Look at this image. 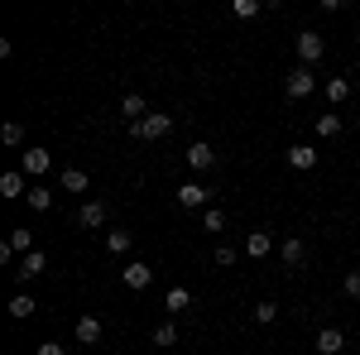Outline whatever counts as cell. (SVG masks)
Here are the masks:
<instances>
[{
	"label": "cell",
	"mask_w": 360,
	"mask_h": 355,
	"mask_svg": "<svg viewBox=\"0 0 360 355\" xmlns=\"http://www.w3.org/2000/svg\"><path fill=\"white\" fill-rule=\"evenodd\" d=\"M130 135H135V139H168V135H173V115L149 110L144 120H135V125H130Z\"/></svg>",
	"instance_id": "obj_1"
},
{
	"label": "cell",
	"mask_w": 360,
	"mask_h": 355,
	"mask_svg": "<svg viewBox=\"0 0 360 355\" xmlns=\"http://www.w3.org/2000/svg\"><path fill=\"white\" fill-rule=\"evenodd\" d=\"M322 53H327V39H322L317 29H303V34H298V67L322 63Z\"/></svg>",
	"instance_id": "obj_2"
},
{
	"label": "cell",
	"mask_w": 360,
	"mask_h": 355,
	"mask_svg": "<svg viewBox=\"0 0 360 355\" xmlns=\"http://www.w3.org/2000/svg\"><path fill=\"white\" fill-rule=\"evenodd\" d=\"M283 91H288L293 101H307V96L317 91V77H312V67H293V72H288V82H283Z\"/></svg>",
	"instance_id": "obj_3"
},
{
	"label": "cell",
	"mask_w": 360,
	"mask_h": 355,
	"mask_svg": "<svg viewBox=\"0 0 360 355\" xmlns=\"http://www.w3.org/2000/svg\"><path fill=\"white\" fill-rule=\"evenodd\" d=\"M49 168H53V154H49V149H25V154H20V173H25V178H44Z\"/></svg>",
	"instance_id": "obj_4"
},
{
	"label": "cell",
	"mask_w": 360,
	"mask_h": 355,
	"mask_svg": "<svg viewBox=\"0 0 360 355\" xmlns=\"http://www.w3.org/2000/svg\"><path fill=\"white\" fill-rule=\"evenodd\" d=\"M120 283H125V288H135V293H144V288L154 283V269H149L144 259H130V264L120 269Z\"/></svg>",
	"instance_id": "obj_5"
},
{
	"label": "cell",
	"mask_w": 360,
	"mask_h": 355,
	"mask_svg": "<svg viewBox=\"0 0 360 355\" xmlns=\"http://www.w3.org/2000/svg\"><path fill=\"white\" fill-rule=\"evenodd\" d=\"M188 168H197V173H207V168H217V149L207 144V139H197V144H188Z\"/></svg>",
	"instance_id": "obj_6"
},
{
	"label": "cell",
	"mask_w": 360,
	"mask_h": 355,
	"mask_svg": "<svg viewBox=\"0 0 360 355\" xmlns=\"http://www.w3.org/2000/svg\"><path fill=\"white\" fill-rule=\"evenodd\" d=\"M0 197H5V202H15V197H29V178L20 173V168L0 173Z\"/></svg>",
	"instance_id": "obj_7"
},
{
	"label": "cell",
	"mask_w": 360,
	"mask_h": 355,
	"mask_svg": "<svg viewBox=\"0 0 360 355\" xmlns=\"http://www.w3.org/2000/svg\"><path fill=\"white\" fill-rule=\"evenodd\" d=\"M283 159H288V168H293V173H307V168H317V149H312V144H293Z\"/></svg>",
	"instance_id": "obj_8"
},
{
	"label": "cell",
	"mask_w": 360,
	"mask_h": 355,
	"mask_svg": "<svg viewBox=\"0 0 360 355\" xmlns=\"http://www.w3.org/2000/svg\"><path fill=\"white\" fill-rule=\"evenodd\" d=\"M341 351H346L341 327H322V331H317V355H341Z\"/></svg>",
	"instance_id": "obj_9"
},
{
	"label": "cell",
	"mask_w": 360,
	"mask_h": 355,
	"mask_svg": "<svg viewBox=\"0 0 360 355\" xmlns=\"http://www.w3.org/2000/svg\"><path fill=\"white\" fill-rule=\"evenodd\" d=\"M77 226H86V231L106 226V202H82V212H77Z\"/></svg>",
	"instance_id": "obj_10"
},
{
	"label": "cell",
	"mask_w": 360,
	"mask_h": 355,
	"mask_svg": "<svg viewBox=\"0 0 360 355\" xmlns=\"http://www.w3.org/2000/svg\"><path fill=\"white\" fill-rule=\"evenodd\" d=\"M44 269H49V259H44V250H29L25 259H20V269H15V273H20V278L29 283V278H39Z\"/></svg>",
	"instance_id": "obj_11"
},
{
	"label": "cell",
	"mask_w": 360,
	"mask_h": 355,
	"mask_svg": "<svg viewBox=\"0 0 360 355\" xmlns=\"http://www.w3.org/2000/svg\"><path fill=\"white\" fill-rule=\"evenodd\" d=\"M101 317H82V322H77V331H72V336H77V346H96V341H101Z\"/></svg>",
	"instance_id": "obj_12"
},
{
	"label": "cell",
	"mask_w": 360,
	"mask_h": 355,
	"mask_svg": "<svg viewBox=\"0 0 360 355\" xmlns=\"http://www.w3.org/2000/svg\"><path fill=\"white\" fill-rule=\"evenodd\" d=\"M269 250H274V235H269V231H250V235H245V254L264 259Z\"/></svg>",
	"instance_id": "obj_13"
},
{
	"label": "cell",
	"mask_w": 360,
	"mask_h": 355,
	"mask_svg": "<svg viewBox=\"0 0 360 355\" xmlns=\"http://www.w3.org/2000/svg\"><path fill=\"white\" fill-rule=\"evenodd\" d=\"M207 197H212V192L202 188V183H183V188H178V207H207Z\"/></svg>",
	"instance_id": "obj_14"
},
{
	"label": "cell",
	"mask_w": 360,
	"mask_h": 355,
	"mask_svg": "<svg viewBox=\"0 0 360 355\" xmlns=\"http://www.w3.org/2000/svg\"><path fill=\"white\" fill-rule=\"evenodd\" d=\"M322 91H327V101H332V106H341V101H351V77H327Z\"/></svg>",
	"instance_id": "obj_15"
},
{
	"label": "cell",
	"mask_w": 360,
	"mask_h": 355,
	"mask_svg": "<svg viewBox=\"0 0 360 355\" xmlns=\"http://www.w3.org/2000/svg\"><path fill=\"white\" fill-rule=\"evenodd\" d=\"M86 188H91L86 168H63V192H86Z\"/></svg>",
	"instance_id": "obj_16"
},
{
	"label": "cell",
	"mask_w": 360,
	"mask_h": 355,
	"mask_svg": "<svg viewBox=\"0 0 360 355\" xmlns=\"http://www.w3.org/2000/svg\"><path fill=\"white\" fill-rule=\"evenodd\" d=\"M193 307V293L188 288H168L164 293V312H188Z\"/></svg>",
	"instance_id": "obj_17"
},
{
	"label": "cell",
	"mask_w": 360,
	"mask_h": 355,
	"mask_svg": "<svg viewBox=\"0 0 360 355\" xmlns=\"http://www.w3.org/2000/svg\"><path fill=\"white\" fill-rule=\"evenodd\" d=\"M34 312H39V302L29 298V293H15V298H10V317H15V322H25Z\"/></svg>",
	"instance_id": "obj_18"
},
{
	"label": "cell",
	"mask_w": 360,
	"mask_h": 355,
	"mask_svg": "<svg viewBox=\"0 0 360 355\" xmlns=\"http://www.w3.org/2000/svg\"><path fill=\"white\" fill-rule=\"evenodd\" d=\"M303 240H298V235H288V240H283V245H278V259H283V264H303Z\"/></svg>",
	"instance_id": "obj_19"
},
{
	"label": "cell",
	"mask_w": 360,
	"mask_h": 355,
	"mask_svg": "<svg viewBox=\"0 0 360 355\" xmlns=\"http://www.w3.org/2000/svg\"><path fill=\"white\" fill-rule=\"evenodd\" d=\"M130 245H135L130 231H106V250H111V254H130Z\"/></svg>",
	"instance_id": "obj_20"
},
{
	"label": "cell",
	"mask_w": 360,
	"mask_h": 355,
	"mask_svg": "<svg viewBox=\"0 0 360 355\" xmlns=\"http://www.w3.org/2000/svg\"><path fill=\"white\" fill-rule=\"evenodd\" d=\"M10 245L20 250V259H25L29 250H34V231H29V226H15V231H10Z\"/></svg>",
	"instance_id": "obj_21"
},
{
	"label": "cell",
	"mask_w": 360,
	"mask_h": 355,
	"mask_svg": "<svg viewBox=\"0 0 360 355\" xmlns=\"http://www.w3.org/2000/svg\"><path fill=\"white\" fill-rule=\"evenodd\" d=\"M120 110H125V115H130V125H135V120H144V115H149V110H144V96H139V91H130V96H125V101H120Z\"/></svg>",
	"instance_id": "obj_22"
},
{
	"label": "cell",
	"mask_w": 360,
	"mask_h": 355,
	"mask_svg": "<svg viewBox=\"0 0 360 355\" xmlns=\"http://www.w3.org/2000/svg\"><path fill=\"white\" fill-rule=\"evenodd\" d=\"M29 207H34V212H49V207H53V192L34 183V188H29Z\"/></svg>",
	"instance_id": "obj_23"
},
{
	"label": "cell",
	"mask_w": 360,
	"mask_h": 355,
	"mask_svg": "<svg viewBox=\"0 0 360 355\" xmlns=\"http://www.w3.org/2000/svg\"><path fill=\"white\" fill-rule=\"evenodd\" d=\"M255 322H259V327L278 322V302H255Z\"/></svg>",
	"instance_id": "obj_24"
},
{
	"label": "cell",
	"mask_w": 360,
	"mask_h": 355,
	"mask_svg": "<svg viewBox=\"0 0 360 355\" xmlns=\"http://www.w3.org/2000/svg\"><path fill=\"white\" fill-rule=\"evenodd\" d=\"M336 130H341V115H336V110H332V115H317V135H322V139H332Z\"/></svg>",
	"instance_id": "obj_25"
},
{
	"label": "cell",
	"mask_w": 360,
	"mask_h": 355,
	"mask_svg": "<svg viewBox=\"0 0 360 355\" xmlns=\"http://www.w3.org/2000/svg\"><path fill=\"white\" fill-rule=\"evenodd\" d=\"M0 139H5L10 149H15V144H25V125H20V120H10V125L0 130Z\"/></svg>",
	"instance_id": "obj_26"
},
{
	"label": "cell",
	"mask_w": 360,
	"mask_h": 355,
	"mask_svg": "<svg viewBox=\"0 0 360 355\" xmlns=\"http://www.w3.org/2000/svg\"><path fill=\"white\" fill-rule=\"evenodd\" d=\"M202 231H226V217L217 212V207H207V212H202Z\"/></svg>",
	"instance_id": "obj_27"
},
{
	"label": "cell",
	"mask_w": 360,
	"mask_h": 355,
	"mask_svg": "<svg viewBox=\"0 0 360 355\" xmlns=\"http://www.w3.org/2000/svg\"><path fill=\"white\" fill-rule=\"evenodd\" d=\"M173 341H178V327H173V322L154 327V346H173Z\"/></svg>",
	"instance_id": "obj_28"
},
{
	"label": "cell",
	"mask_w": 360,
	"mask_h": 355,
	"mask_svg": "<svg viewBox=\"0 0 360 355\" xmlns=\"http://www.w3.org/2000/svg\"><path fill=\"white\" fill-rule=\"evenodd\" d=\"M236 259H240V250H236V245H217V264H221V269H231Z\"/></svg>",
	"instance_id": "obj_29"
},
{
	"label": "cell",
	"mask_w": 360,
	"mask_h": 355,
	"mask_svg": "<svg viewBox=\"0 0 360 355\" xmlns=\"http://www.w3.org/2000/svg\"><path fill=\"white\" fill-rule=\"evenodd\" d=\"M231 10H236V15H240V20H255V15H259V0H236V5H231Z\"/></svg>",
	"instance_id": "obj_30"
},
{
	"label": "cell",
	"mask_w": 360,
	"mask_h": 355,
	"mask_svg": "<svg viewBox=\"0 0 360 355\" xmlns=\"http://www.w3.org/2000/svg\"><path fill=\"white\" fill-rule=\"evenodd\" d=\"M341 288H346V298H360V269H351L341 278Z\"/></svg>",
	"instance_id": "obj_31"
},
{
	"label": "cell",
	"mask_w": 360,
	"mask_h": 355,
	"mask_svg": "<svg viewBox=\"0 0 360 355\" xmlns=\"http://www.w3.org/2000/svg\"><path fill=\"white\" fill-rule=\"evenodd\" d=\"M34 355H68V346H63V341H44Z\"/></svg>",
	"instance_id": "obj_32"
},
{
	"label": "cell",
	"mask_w": 360,
	"mask_h": 355,
	"mask_svg": "<svg viewBox=\"0 0 360 355\" xmlns=\"http://www.w3.org/2000/svg\"><path fill=\"white\" fill-rule=\"evenodd\" d=\"M15 254H20V250L10 245V240H0V264H15Z\"/></svg>",
	"instance_id": "obj_33"
}]
</instances>
